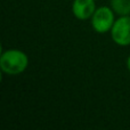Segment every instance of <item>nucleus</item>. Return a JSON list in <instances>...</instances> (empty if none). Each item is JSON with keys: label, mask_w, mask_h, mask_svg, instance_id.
<instances>
[{"label": "nucleus", "mask_w": 130, "mask_h": 130, "mask_svg": "<svg viewBox=\"0 0 130 130\" xmlns=\"http://www.w3.org/2000/svg\"><path fill=\"white\" fill-rule=\"evenodd\" d=\"M110 6L118 16L130 15V0H111Z\"/></svg>", "instance_id": "nucleus-5"}, {"label": "nucleus", "mask_w": 130, "mask_h": 130, "mask_svg": "<svg viewBox=\"0 0 130 130\" xmlns=\"http://www.w3.org/2000/svg\"><path fill=\"white\" fill-rule=\"evenodd\" d=\"M115 20V13L111 6H101L97 7L95 13L92 14L90 24L96 33L105 34L112 30Z\"/></svg>", "instance_id": "nucleus-2"}, {"label": "nucleus", "mask_w": 130, "mask_h": 130, "mask_svg": "<svg viewBox=\"0 0 130 130\" xmlns=\"http://www.w3.org/2000/svg\"><path fill=\"white\" fill-rule=\"evenodd\" d=\"M126 64H127V69H128V71L130 72V55L128 56V58H127V62H126Z\"/></svg>", "instance_id": "nucleus-6"}, {"label": "nucleus", "mask_w": 130, "mask_h": 130, "mask_svg": "<svg viewBox=\"0 0 130 130\" xmlns=\"http://www.w3.org/2000/svg\"><path fill=\"white\" fill-rule=\"evenodd\" d=\"M110 33L115 45L120 47L130 46V15L119 16L115 20Z\"/></svg>", "instance_id": "nucleus-3"}, {"label": "nucleus", "mask_w": 130, "mask_h": 130, "mask_svg": "<svg viewBox=\"0 0 130 130\" xmlns=\"http://www.w3.org/2000/svg\"><path fill=\"white\" fill-rule=\"evenodd\" d=\"M29 56L25 52L16 48L4 50L0 56V69L2 73L10 76L20 75L29 67Z\"/></svg>", "instance_id": "nucleus-1"}, {"label": "nucleus", "mask_w": 130, "mask_h": 130, "mask_svg": "<svg viewBox=\"0 0 130 130\" xmlns=\"http://www.w3.org/2000/svg\"><path fill=\"white\" fill-rule=\"evenodd\" d=\"M96 0H73L72 2V14L79 21L90 20L96 10Z\"/></svg>", "instance_id": "nucleus-4"}]
</instances>
